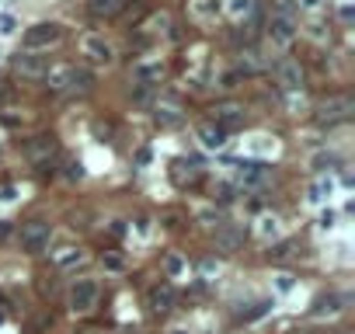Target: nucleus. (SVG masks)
Listing matches in <instances>:
<instances>
[{
	"label": "nucleus",
	"instance_id": "f257e3e1",
	"mask_svg": "<svg viewBox=\"0 0 355 334\" xmlns=\"http://www.w3.org/2000/svg\"><path fill=\"white\" fill-rule=\"evenodd\" d=\"M49 237H53V226H49L45 219H28V223H21V247L32 251V254H39V251L49 247Z\"/></svg>",
	"mask_w": 355,
	"mask_h": 334
},
{
	"label": "nucleus",
	"instance_id": "f03ea898",
	"mask_svg": "<svg viewBox=\"0 0 355 334\" xmlns=\"http://www.w3.org/2000/svg\"><path fill=\"white\" fill-rule=\"evenodd\" d=\"M98 296H101V289L94 278H77V286L70 289V310L73 314H91L98 306Z\"/></svg>",
	"mask_w": 355,
	"mask_h": 334
},
{
	"label": "nucleus",
	"instance_id": "7ed1b4c3",
	"mask_svg": "<svg viewBox=\"0 0 355 334\" xmlns=\"http://www.w3.org/2000/svg\"><path fill=\"white\" fill-rule=\"evenodd\" d=\"M59 39H63V28L53 24V21H42V24H32L21 42H24L28 53H35V49H45V45H56Z\"/></svg>",
	"mask_w": 355,
	"mask_h": 334
},
{
	"label": "nucleus",
	"instance_id": "20e7f679",
	"mask_svg": "<svg viewBox=\"0 0 355 334\" xmlns=\"http://www.w3.org/2000/svg\"><path fill=\"white\" fill-rule=\"evenodd\" d=\"M352 115V98H327L317 105V118L320 122H345V118Z\"/></svg>",
	"mask_w": 355,
	"mask_h": 334
},
{
	"label": "nucleus",
	"instance_id": "39448f33",
	"mask_svg": "<svg viewBox=\"0 0 355 334\" xmlns=\"http://www.w3.org/2000/svg\"><path fill=\"white\" fill-rule=\"evenodd\" d=\"M80 45H84V56H91L94 63H112V56H115L112 42H105L101 35H87Z\"/></svg>",
	"mask_w": 355,
	"mask_h": 334
},
{
	"label": "nucleus",
	"instance_id": "423d86ee",
	"mask_svg": "<svg viewBox=\"0 0 355 334\" xmlns=\"http://www.w3.org/2000/svg\"><path fill=\"white\" fill-rule=\"evenodd\" d=\"M18 73L21 77H45V70H49V59L39 56V53H24V56H18Z\"/></svg>",
	"mask_w": 355,
	"mask_h": 334
},
{
	"label": "nucleus",
	"instance_id": "0eeeda50",
	"mask_svg": "<svg viewBox=\"0 0 355 334\" xmlns=\"http://www.w3.org/2000/svg\"><path fill=\"white\" fill-rule=\"evenodd\" d=\"M213 125H219L223 133L226 129H237V125H244V108L240 105H219L216 108V122Z\"/></svg>",
	"mask_w": 355,
	"mask_h": 334
},
{
	"label": "nucleus",
	"instance_id": "6e6552de",
	"mask_svg": "<svg viewBox=\"0 0 355 334\" xmlns=\"http://www.w3.org/2000/svg\"><path fill=\"white\" fill-rule=\"evenodd\" d=\"M268 35H272V42H278V45H289V42L296 39V24L289 18H272L268 21Z\"/></svg>",
	"mask_w": 355,
	"mask_h": 334
},
{
	"label": "nucleus",
	"instance_id": "1a4fd4ad",
	"mask_svg": "<svg viewBox=\"0 0 355 334\" xmlns=\"http://www.w3.org/2000/svg\"><path fill=\"white\" fill-rule=\"evenodd\" d=\"M278 84H282L286 91H299V87H303V70H299V63L286 59V63L278 66Z\"/></svg>",
	"mask_w": 355,
	"mask_h": 334
},
{
	"label": "nucleus",
	"instance_id": "9d476101",
	"mask_svg": "<svg viewBox=\"0 0 355 334\" xmlns=\"http://www.w3.org/2000/svg\"><path fill=\"white\" fill-rule=\"evenodd\" d=\"M174 306V289L164 282V286H154L150 289V310H157V314H167Z\"/></svg>",
	"mask_w": 355,
	"mask_h": 334
},
{
	"label": "nucleus",
	"instance_id": "9b49d317",
	"mask_svg": "<svg viewBox=\"0 0 355 334\" xmlns=\"http://www.w3.org/2000/svg\"><path fill=\"white\" fill-rule=\"evenodd\" d=\"M198 139H202L206 150H219V146L226 143V133H223L219 125H213V122H206V125H198Z\"/></svg>",
	"mask_w": 355,
	"mask_h": 334
},
{
	"label": "nucleus",
	"instance_id": "f8f14e48",
	"mask_svg": "<svg viewBox=\"0 0 355 334\" xmlns=\"http://www.w3.org/2000/svg\"><path fill=\"white\" fill-rule=\"evenodd\" d=\"M240 240H244V234H240L237 226H219L216 230V251H237Z\"/></svg>",
	"mask_w": 355,
	"mask_h": 334
},
{
	"label": "nucleus",
	"instance_id": "ddd939ff",
	"mask_svg": "<svg viewBox=\"0 0 355 334\" xmlns=\"http://www.w3.org/2000/svg\"><path fill=\"white\" fill-rule=\"evenodd\" d=\"M56 153V139L53 136H35L28 143V157L32 160H42V157H53Z\"/></svg>",
	"mask_w": 355,
	"mask_h": 334
},
{
	"label": "nucleus",
	"instance_id": "4468645a",
	"mask_svg": "<svg viewBox=\"0 0 355 334\" xmlns=\"http://www.w3.org/2000/svg\"><path fill=\"white\" fill-rule=\"evenodd\" d=\"M70 70H73V66H49V70H45V87H53V91H66V84H70Z\"/></svg>",
	"mask_w": 355,
	"mask_h": 334
},
{
	"label": "nucleus",
	"instance_id": "2eb2a0df",
	"mask_svg": "<svg viewBox=\"0 0 355 334\" xmlns=\"http://www.w3.org/2000/svg\"><path fill=\"white\" fill-rule=\"evenodd\" d=\"M91 84H94L91 70H84V66H73V70H70V84H66L70 91H80V94H84V91H91Z\"/></svg>",
	"mask_w": 355,
	"mask_h": 334
},
{
	"label": "nucleus",
	"instance_id": "dca6fc26",
	"mask_svg": "<svg viewBox=\"0 0 355 334\" xmlns=\"http://www.w3.org/2000/svg\"><path fill=\"white\" fill-rule=\"evenodd\" d=\"M122 4H125V0H91L87 7H91V14H94V18H112V14L122 11Z\"/></svg>",
	"mask_w": 355,
	"mask_h": 334
},
{
	"label": "nucleus",
	"instance_id": "f3484780",
	"mask_svg": "<svg viewBox=\"0 0 355 334\" xmlns=\"http://www.w3.org/2000/svg\"><path fill=\"white\" fill-rule=\"evenodd\" d=\"M157 122H160V125H181L185 115H181V108H178V105H157Z\"/></svg>",
	"mask_w": 355,
	"mask_h": 334
},
{
	"label": "nucleus",
	"instance_id": "a211bd4d",
	"mask_svg": "<svg viewBox=\"0 0 355 334\" xmlns=\"http://www.w3.org/2000/svg\"><path fill=\"white\" fill-rule=\"evenodd\" d=\"M261 66H265V59H261L258 49H244V53H240V70H244V73H255Z\"/></svg>",
	"mask_w": 355,
	"mask_h": 334
},
{
	"label": "nucleus",
	"instance_id": "6ab92c4d",
	"mask_svg": "<svg viewBox=\"0 0 355 334\" xmlns=\"http://www.w3.org/2000/svg\"><path fill=\"white\" fill-rule=\"evenodd\" d=\"M338 303H341L338 296H320V299L314 303V317H324V314H335V310H341Z\"/></svg>",
	"mask_w": 355,
	"mask_h": 334
},
{
	"label": "nucleus",
	"instance_id": "aec40b11",
	"mask_svg": "<svg viewBox=\"0 0 355 334\" xmlns=\"http://www.w3.org/2000/svg\"><path fill=\"white\" fill-rule=\"evenodd\" d=\"M164 272H167L171 278H178L181 272H185V261H181L178 254H167V258H164Z\"/></svg>",
	"mask_w": 355,
	"mask_h": 334
},
{
	"label": "nucleus",
	"instance_id": "412c9836",
	"mask_svg": "<svg viewBox=\"0 0 355 334\" xmlns=\"http://www.w3.org/2000/svg\"><path fill=\"white\" fill-rule=\"evenodd\" d=\"M234 192H237V185H230V181H219L216 188H213V198H216V202H230V198H234Z\"/></svg>",
	"mask_w": 355,
	"mask_h": 334
},
{
	"label": "nucleus",
	"instance_id": "4be33fe9",
	"mask_svg": "<svg viewBox=\"0 0 355 334\" xmlns=\"http://www.w3.org/2000/svg\"><path fill=\"white\" fill-rule=\"evenodd\" d=\"M136 77L143 80V84H146V80H157V77H160V63H150V66H139V70H136Z\"/></svg>",
	"mask_w": 355,
	"mask_h": 334
},
{
	"label": "nucleus",
	"instance_id": "5701e85b",
	"mask_svg": "<svg viewBox=\"0 0 355 334\" xmlns=\"http://www.w3.org/2000/svg\"><path fill=\"white\" fill-rule=\"evenodd\" d=\"M268 310H272V299H261V303H255V310L244 314V317H247V320H258V317H265Z\"/></svg>",
	"mask_w": 355,
	"mask_h": 334
},
{
	"label": "nucleus",
	"instance_id": "b1692460",
	"mask_svg": "<svg viewBox=\"0 0 355 334\" xmlns=\"http://www.w3.org/2000/svg\"><path fill=\"white\" fill-rule=\"evenodd\" d=\"M324 195H331V181H320V185H314V192H310V202H320Z\"/></svg>",
	"mask_w": 355,
	"mask_h": 334
},
{
	"label": "nucleus",
	"instance_id": "393cba45",
	"mask_svg": "<svg viewBox=\"0 0 355 334\" xmlns=\"http://www.w3.org/2000/svg\"><path fill=\"white\" fill-rule=\"evenodd\" d=\"M77 261H84V254L73 251V247H66V254H59V265H63V268H66V265H77Z\"/></svg>",
	"mask_w": 355,
	"mask_h": 334
},
{
	"label": "nucleus",
	"instance_id": "a878e982",
	"mask_svg": "<svg viewBox=\"0 0 355 334\" xmlns=\"http://www.w3.org/2000/svg\"><path fill=\"white\" fill-rule=\"evenodd\" d=\"M101 265H105V268H108V272H122V258H115V254L101 258Z\"/></svg>",
	"mask_w": 355,
	"mask_h": 334
},
{
	"label": "nucleus",
	"instance_id": "bb28decb",
	"mask_svg": "<svg viewBox=\"0 0 355 334\" xmlns=\"http://www.w3.org/2000/svg\"><path fill=\"white\" fill-rule=\"evenodd\" d=\"M261 234H265V237H275L278 234V223H275V219H261Z\"/></svg>",
	"mask_w": 355,
	"mask_h": 334
},
{
	"label": "nucleus",
	"instance_id": "cd10ccee",
	"mask_svg": "<svg viewBox=\"0 0 355 334\" xmlns=\"http://www.w3.org/2000/svg\"><path fill=\"white\" fill-rule=\"evenodd\" d=\"M14 195H18L14 185H4V188H0V202H14Z\"/></svg>",
	"mask_w": 355,
	"mask_h": 334
},
{
	"label": "nucleus",
	"instance_id": "c85d7f7f",
	"mask_svg": "<svg viewBox=\"0 0 355 334\" xmlns=\"http://www.w3.org/2000/svg\"><path fill=\"white\" fill-rule=\"evenodd\" d=\"M230 11H234V14H247V11H251V0H234Z\"/></svg>",
	"mask_w": 355,
	"mask_h": 334
},
{
	"label": "nucleus",
	"instance_id": "c756f323",
	"mask_svg": "<svg viewBox=\"0 0 355 334\" xmlns=\"http://www.w3.org/2000/svg\"><path fill=\"white\" fill-rule=\"evenodd\" d=\"M278 293H289V289H293V275H278Z\"/></svg>",
	"mask_w": 355,
	"mask_h": 334
},
{
	"label": "nucleus",
	"instance_id": "7c9ffc66",
	"mask_svg": "<svg viewBox=\"0 0 355 334\" xmlns=\"http://www.w3.org/2000/svg\"><path fill=\"white\" fill-rule=\"evenodd\" d=\"M0 32H14V18H11V14L0 18Z\"/></svg>",
	"mask_w": 355,
	"mask_h": 334
},
{
	"label": "nucleus",
	"instance_id": "2f4dec72",
	"mask_svg": "<svg viewBox=\"0 0 355 334\" xmlns=\"http://www.w3.org/2000/svg\"><path fill=\"white\" fill-rule=\"evenodd\" d=\"M136 164H139V167H143V164H150V150H139V153H136Z\"/></svg>",
	"mask_w": 355,
	"mask_h": 334
},
{
	"label": "nucleus",
	"instance_id": "473e14b6",
	"mask_svg": "<svg viewBox=\"0 0 355 334\" xmlns=\"http://www.w3.org/2000/svg\"><path fill=\"white\" fill-rule=\"evenodd\" d=\"M331 223H335V213H324V216H320V226H324V230H327Z\"/></svg>",
	"mask_w": 355,
	"mask_h": 334
},
{
	"label": "nucleus",
	"instance_id": "72a5a7b5",
	"mask_svg": "<svg viewBox=\"0 0 355 334\" xmlns=\"http://www.w3.org/2000/svg\"><path fill=\"white\" fill-rule=\"evenodd\" d=\"M299 4H303V7H317L320 0H299Z\"/></svg>",
	"mask_w": 355,
	"mask_h": 334
},
{
	"label": "nucleus",
	"instance_id": "f704fd0d",
	"mask_svg": "<svg viewBox=\"0 0 355 334\" xmlns=\"http://www.w3.org/2000/svg\"><path fill=\"white\" fill-rule=\"evenodd\" d=\"M171 334H188V331H185V327H174V331H171Z\"/></svg>",
	"mask_w": 355,
	"mask_h": 334
}]
</instances>
